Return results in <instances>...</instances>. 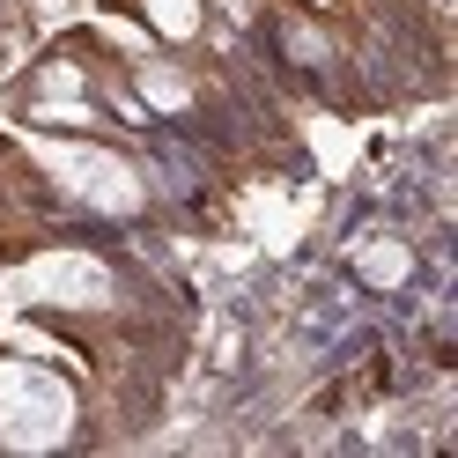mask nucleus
<instances>
[{"label": "nucleus", "mask_w": 458, "mask_h": 458, "mask_svg": "<svg viewBox=\"0 0 458 458\" xmlns=\"http://www.w3.org/2000/svg\"><path fill=\"white\" fill-rule=\"evenodd\" d=\"M74 437V385L45 362L8 355L0 362V444L8 451H52Z\"/></svg>", "instance_id": "f257e3e1"}, {"label": "nucleus", "mask_w": 458, "mask_h": 458, "mask_svg": "<svg viewBox=\"0 0 458 458\" xmlns=\"http://www.w3.org/2000/svg\"><path fill=\"white\" fill-rule=\"evenodd\" d=\"M45 170L81 199V208H97V215H133L140 199H148L140 170H133L119 148H89V140H45Z\"/></svg>", "instance_id": "f03ea898"}, {"label": "nucleus", "mask_w": 458, "mask_h": 458, "mask_svg": "<svg viewBox=\"0 0 458 458\" xmlns=\"http://www.w3.org/2000/svg\"><path fill=\"white\" fill-rule=\"evenodd\" d=\"M22 296L52 303V310H104L111 303V267L89 251H45L22 267Z\"/></svg>", "instance_id": "7ed1b4c3"}, {"label": "nucleus", "mask_w": 458, "mask_h": 458, "mask_svg": "<svg viewBox=\"0 0 458 458\" xmlns=\"http://www.w3.org/2000/svg\"><path fill=\"white\" fill-rule=\"evenodd\" d=\"M355 274L369 281V289H399V281L414 274V251L399 244V237H369V244L355 251Z\"/></svg>", "instance_id": "20e7f679"}, {"label": "nucleus", "mask_w": 458, "mask_h": 458, "mask_svg": "<svg viewBox=\"0 0 458 458\" xmlns=\"http://www.w3.org/2000/svg\"><path fill=\"white\" fill-rule=\"evenodd\" d=\"M148 8V22L170 38V45H185V38H199V0H140Z\"/></svg>", "instance_id": "39448f33"}, {"label": "nucleus", "mask_w": 458, "mask_h": 458, "mask_svg": "<svg viewBox=\"0 0 458 458\" xmlns=\"http://www.w3.org/2000/svg\"><path fill=\"white\" fill-rule=\"evenodd\" d=\"M140 97H148V104H163V111H178L192 89H185V74H170V67H148V74H140Z\"/></svg>", "instance_id": "423d86ee"}]
</instances>
